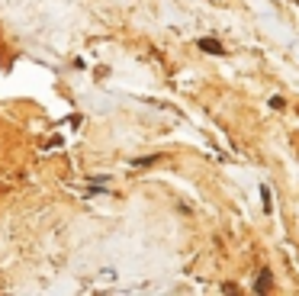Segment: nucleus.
<instances>
[{"label":"nucleus","mask_w":299,"mask_h":296,"mask_svg":"<svg viewBox=\"0 0 299 296\" xmlns=\"http://www.w3.org/2000/svg\"><path fill=\"white\" fill-rule=\"evenodd\" d=\"M200 48H203V52H209V55H225V48L219 45L216 39H200Z\"/></svg>","instance_id":"1"},{"label":"nucleus","mask_w":299,"mask_h":296,"mask_svg":"<svg viewBox=\"0 0 299 296\" xmlns=\"http://www.w3.org/2000/svg\"><path fill=\"white\" fill-rule=\"evenodd\" d=\"M261 200H264V213H274V196H270V187H261Z\"/></svg>","instance_id":"2"},{"label":"nucleus","mask_w":299,"mask_h":296,"mask_svg":"<svg viewBox=\"0 0 299 296\" xmlns=\"http://www.w3.org/2000/svg\"><path fill=\"white\" fill-rule=\"evenodd\" d=\"M270 280H274V277H270V271H261V280H258V290H261V293H267V290H270Z\"/></svg>","instance_id":"3"}]
</instances>
